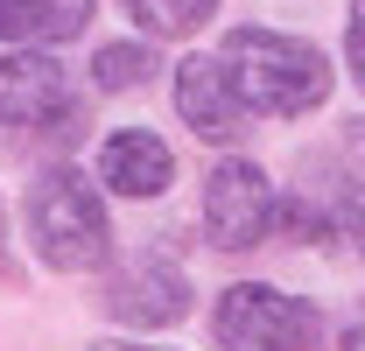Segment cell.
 I'll return each instance as SVG.
<instances>
[{
	"mask_svg": "<svg viewBox=\"0 0 365 351\" xmlns=\"http://www.w3.org/2000/svg\"><path fill=\"white\" fill-rule=\"evenodd\" d=\"M218 71L232 78L239 106L253 120H302L317 113L330 85H337V63L323 56L309 36H288V29H260V21H239L225 29V43L211 49Z\"/></svg>",
	"mask_w": 365,
	"mask_h": 351,
	"instance_id": "1",
	"label": "cell"
},
{
	"mask_svg": "<svg viewBox=\"0 0 365 351\" xmlns=\"http://www.w3.org/2000/svg\"><path fill=\"white\" fill-rule=\"evenodd\" d=\"M21 232H29V253L49 274H98V267L113 260L106 197L71 162H49V169L29 176V190H21Z\"/></svg>",
	"mask_w": 365,
	"mask_h": 351,
	"instance_id": "2",
	"label": "cell"
},
{
	"mask_svg": "<svg viewBox=\"0 0 365 351\" xmlns=\"http://www.w3.org/2000/svg\"><path fill=\"white\" fill-rule=\"evenodd\" d=\"M323 309L274 281H232L211 295V351H317Z\"/></svg>",
	"mask_w": 365,
	"mask_h": 351,
	"instance_id": "3",
	"label": "cell"
},
{
	"mask_svg": "<svg viewBox=\"0 0 365 351\" xmlns=\"http://www.w3.org/2000/svg\"><path fill=\"white\" fill-rule=\"evenodd\" d=\"M197 211H204V239L218 253H253V246H267L274 232H281V183L260 162L225 155V162H211V176H204V204Z\"/></svg>",
	"mask_w": 365,
	"mask_h": 351,
	"instance_id": "4",
	"label": "cell"
},
{
	"mask_svg": "<svg viewBox=\"0 0 365 351\" xmlns=\"http://www.w3.org/2000/svg\"><path fill=\"white\" fill-rule=\"evenodd\" d=\"M190 302H197V288H190V274H182V260H169V253H127V260L113 267L106 281H98V309L113 316V323H127V330H176L182 316H190Z\"/></svg>",
	"mask_w": 365,
	"mask_h": 351,
	"instance_id": "5",
	"label": "cell"
},
{
	"mask_svg": "<svg viewBox=\"0 0 365 351\" xmlns=\"http://www.w3.org/2000/svg\"><path fill=\"white\" fill-rule=\"evenodd\" d=\"M281 239L288 246H323V253L365 260V183L330 169L317 183L281 190Z\"/></svg>",
	"mask_w": 365,
	"mask_h": 351,
	"instance_id": "6",
	"label": "cell"
},
{
	"mask_svg": "<svg viewBox=\"0 0 365 351\" xmlns=\"http://www.w3.org/2000/svg\"><path fill=\"white\" fill-rule=\"evenodd\" d=\"M78 98H71V71L43 56V49H14L0 56V127L7 133H43V127H71Z\"/></svg>",
	"mask_w": 365,
	"mask_h": 351,
	"instance_id": "7",
	"label": "cell"
},
{
	"mask_svg": "<svg viewBox=\"0 0 365 351\" xmlns=\"http://www.w3.org/2000/svg\"><path fill=\"white\" fill-rule=\"evenodd\" d=\"M91 183H98V197L155 204V197H169V183H176V148H169L155 127H113L106 141H98Z\"/></svg>",
	"mask_w": 365,
	"mask_h": 351,
	"instance_id": "8",
	"label": "cell"
},
{
	"mask_svg": "<svg viewBox=\"0 0 365 351\" xmlns=\"http://www.w3.org/2000/svg\"><path fill=\"white\" fill-rule=\"evenodd\" d=\"M176 120L197 133V141H218V148H232V141L246 133V120H253L211 49H197V56L176 63Z\"/></svg>",
	"mask_w": 365,
	"mask_h": 351,
	"instance_id": "9",
	"label": "cell"
},
{
	"mask_svg": "<svg viewBox=\"0 0 365 351\" xmlns=\"http://www.w3.org/2000/svg\"><path fill=\"white\" fill-rule=\"evenodd\" d=\"M91 29V0H0V43L14 49H56Z\"/></svg>",
	"mask_w": 365,
	"mask_h": 351,
	"instance_id": "10",
	"label": "cell"
},
{
	"mask_svg": "<svg viewBox=\"0 0 365 351\" xmlns=\"http://www.w3.org/2000/svg\"><path fill=\"white\" fill-rule=\"evenodd\" d=\"M225 0H120V14L140 29V43H182L197 36Z\"/></svg>",
	"mask_w": 365,
	"mask_h": 351,
	"instance_id": "11",
	"label": "cell"
},
{
	"mask_svg": "<svg viewBox=\"0 0 365 351\" xmlns=\"http://www.w3.org/2000/svg\"><path fill=\"white\" fill-rule=\"evenodd\" d=\"M155 78V43H98L91 49V85L98 91H140Z\"/></svg>",
	"mask_w": 365,
	"mask_h": 351,
	"instance_id": "12",
	"label": "cell"
},
{
	"mask_svg": "<svg viewBox=\"0 0 365 351\" xmlns=\"http://www.w3.org/2000/svg\"><path fill=\"white\" fill-rule=\"evenodd\" d=\"M344 63H351V78L365 91V0H351V14H344Z\"/></svg>",
	"mask_w": 365,
	"mask_h": 351,
	"instance_id": "13",
	"label": "cell"
},
{
	"mask_svg": "<svg viewBox=\"0 0 365 351\" xmlns=\"http://www.w3.org/2000/svg\"><path fill=\"white\" fill-rule=\"evenodd\" d=\"M330 351H365V316H359V323H344V330L330 337Z\"/></svg>",
	"mask_w": 365,
	"mask_h": 351,
	"instance_id": "14",
	"label": "cell"
},
{
	"mask_svg": "<svg viewBox=\"0 0 365 351\" xmlns=\"http://www.w3.org/2000/svg\"><path fill=\"white\" fill-rule=\"evenodd\" d=\"M91 351H169V345H134V337H98Z\"/></svg>",
	"mask_w": 365,
	"mask_h": 351,
	"instance_id": "15",
	"label": "cell"
},
{
	"mask_svg": "<svg viewBox=\"0 0 365 351\" xmlns=\"http://www.w3.org/2000/svg\"><path fill=\"white\" fill-rule=\"evenodd\" d=\"M0 267H7V204H0Z\"/></svg>",
	"mask_w": 365,
	"mask_h": 351,
	"instance_id": "16",
	"label": "cell"
}]
</instances>
